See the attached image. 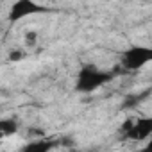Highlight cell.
Returning <instances> with one entry per match:
<instances>
[{
	"label": "cell",
	"instance_id": "1",
	"mask_svg": "<svg viewBox=\"0 0 152 152\" xmlns=\"http://www.w3.org/2000/svg\"><path fill=\"white\" fill-rule=\"evenodd\" d=\"M111 79L109 73H104L97 68H84L79 75V81H77V88L81 91H93L99 86H102L104 83H107Z\"/></svg>",
	"mask_w": 152,
	"mask_h": 152
},
{
	"label": "cell",
	"instance_id": "2",
	"mask_svg": "<svg viewBox=\"0 0 152 152\" xmlns=\"http://www.w3.org/2000/svg\"><path fill=\"white\" fill-rule=\"evenodd\" d=\"M150 61H152V48L148 47H132L122 57V64L125 70H138Z\"/></svg>",
	"mask_w": 152,
	"mask_h": 152
},
{
	"label": "cell",
	"instance_id": "3",
	"mask_svg": "<svg viewBox=\"0 0 152 152\" xmlns=\"http://www.w3.org/2000/svg\"><path fill=\"white\" fill-rule=\"evenodd\" d=\"M122 131L125 132L127 138L136 140V141H143L152 134V118H143V120H129Z\"/></svg>",
	"mask_w": 152,
	"mask_h": 152
},
{
	"label": "cell",
	"instance_id": "4",
	"mask_svg": "<svg viewBox=\"0 0 152 152\" xmlns=\"http://www.w3.org/2000/svg\"><path fill=\"white\" fill-rule=\"evenodd\" d=\"M36 11H39V7L36 4H32V2H16L13 6V9H11V20H18L22 16L32 15Z\"/></svg>",
	"mask_w": 152,
	"mask_h": 152
},
{
	"label": "cell",
	"instance_id": "5",
	"mask_svg": "<svg viewBox=\"0 0 152 152\" xmlns=\"http://www.w3.org/2000/svg\"><path fill=\"white\" fill-rule=\"evenodd\" d=\"M54 147V143L52 141H32V143H27L23 148H22V152H48L50 148Z\"/></svg>",
	"mask_w": 152,
	"mask_h": 152
},
{
	"label": "cell",
	"instance_id": "6",
	"mask_svg": "<svg viewBox=\"0 0 152 152\" xmlns=\"http://www.w3.org/2000/svg\"><path fill=\"white\" fill-rule=\"evenodd\" d=\"M16 122L11 118V120H2L0 122V129H2V134L4 136H7V134H13V132H16Z\"/></svg>",
	"mask_w": 152,
	"mask_h": 152
},
{
	"label": "cell",
	"instance_id": "7",
	"mask_svg": "<svg viewBox=\"0 0 152 152\" xmlns=\"http://www.w3.org/2000/svg\"><path fill=\"white\" fill-rule=\"evenodd\" d=\"M138 152H152V140H150L148 143H145V145H143Z\"/></svg>",
	"mask_w": 152,
	"mask_h": 152
},
{
	"label": "cell",
	"instance_id": "8",
	"mask_svg": "<svg viewBox=\"0 0 152 152\" xmlns=\"http://www.w3.org/2000/svg\"><path fill=\"white\" fill-rule=\"evenodd\" d=\"M11 59H13V61L22 59V52H11Z\"/></svg>",
	"mask_w": 152,
	"mask_h": 152
}]
</instances>
